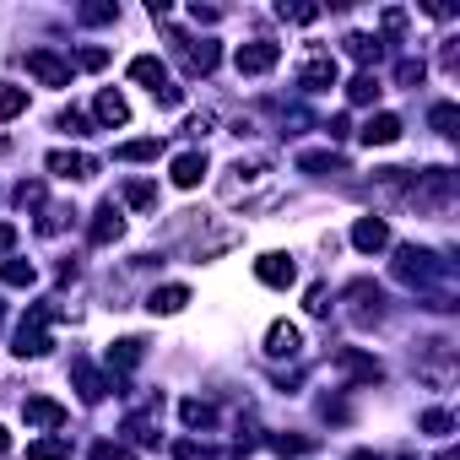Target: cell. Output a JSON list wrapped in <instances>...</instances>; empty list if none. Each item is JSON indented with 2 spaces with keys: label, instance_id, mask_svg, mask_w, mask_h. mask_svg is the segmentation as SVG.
<instances>
[{
  "label": "cell",
  "instance_id": "cell-28",
  "mask_svg": "<svg viewBox=\"0 0 460 460\" xmlns=\"http://www.w3.org/2000/svg\"><path fill=\"white\" fill-rule=\"evenodd\" d=\"M298 168H304V173H320V179H325V173H341V157L320 146V152H298Z\"/></svg>",
  "mask_w": 460,
  "mask_h": 460
},
{
  "label": "cell",
  "instance_id": "cell-1",
  "mask_svg": "<svg viewBox=\"0 0 460 460\" xmlns=\"http://www.w3.org/2000/svg\"><path fill=\"white\" fill-rule=\"evenodd\" d=\"M390 271H395V282H406V288H433V282H449V277H455L449 261H438L433 250H417V244H401Z\"/></svg>",
  "mask_w": 460,
  "mask_h": 460
},
{
  "label": "cell",
  "instance_id": "cell-29",
  "mask_svg": "<svg viewBox=\"0 0 460 460\" xmlns=\"http://www.w3.org/2000/svg\"><path fill=\"white\" fill-rule=\"evenodd\" d=\"M0 282L6 288H33L39 271H33V261H0Z\"/></svg>",
  "mask_w": 460,
  "mask_h": 460
},
{
  "label": "cell",
  "instance_id": "cell-33",
  "mask_svg": "<svg viewBox=\"0 0 460 460\" xmlns=\"http://www.w3.org/2000/svg\"><path fill=\"white\" fill-rule=\"evenodd\" d=\"M28 460H71V438H39L28 444Z\"/></svg>",
  "mask_w": 460,
  "mask_h": 460
},
{
  "label": "cell",
  "instance_id": "cell-42",
  "mask_svg": "<svg viewBox=\"0 0 460 460\" xmlns=\"http://www.w3.org/2000/svg\"><path fill=\"white\" fill-rule=\"evenodd\" d=\"M277 17H288V22H314V17H320V6H288V0H282Z\"/></svg>",
  "mask_w": 460,
  "mask_h": 460
},
{
  "label": "cell",
  "instance_id": "cell-6",
  "mask_svg": "<svg viewBox=\"0 0 460 460\" xmlns=\"http://www.w3.org/2000/svg\"><path fill=\"white\" fill-rule=\"evenodd\" d=\"M282 60V44H271V39H255V44H239V55H234V66H239V76H266L271 66Z\"/></svg>",
  "mask_w": 460,
  "mask_h": 460
},
{
  "label": "cell",
  "instance_id": "cell-37",
  "mask_svg": "<svg viewBox=\"0 0 460 460\" xmlns=\"http://www.w3.org/2000/svg\"><path fill=\"white\" fill-rule=\"evenodd\" d=\"M173 460H217V449L200 444V438H179V444H173Z\"/></svg>",
  "mask_w": 460,
  "mask_h": 460
},
{
  "label": "cell",
  "instance_id": "cell-21",
  "mask_svg": "<svg viewBox=\"0 0 460 460\" xmlns=\"http://www.w3.org/2000/svg\"><path fill=\"white\" fill-rule=\"evenodd\" d=\"M358 136H363V146H390V141H401V119L395 114H374Z\"/></svg>",
  "mask_w": 460,
  "mask_h": 460
},
{
  "label": "cell",
  "instance_id": "cell-43",
  "mask_svg": "<svg viewBox=\"0 0 460 460\" xmlns=\"http://www.w3.org/2000/svg\"><path fill=\"white\" fill-rule=\"evenodd\" d=\"M93 460H136V449H125V444H93Z\"/></svg>",
  "mask_w": 460,
  "mask_h": 460
},
{
  "label": "cell",
  "instance_id": "cell-50",
  "mask_svg": "<svg viewBox=\"0 0 460 460\" xmlns=\"http://www.w3.org/2000/svg\"><path fill=\"white\" fill-rule=\"evenodd\" d=\"M438 460H460V449H444V455H438Z\"/></svg>",
  "mask_w": 460,
  "mask_h": 460
},
{
  "label": "cell",
  "instance_id": "cell-25",
  "mask_svg": "<svg viewBox=\"0 0 460 460\" xmlns=\"http://www.w3.org/2000/svg\"><path fill=\"white\" fill-rule=\"evenodd\" d=\"M157 152H163V141H157V136H141V141H125V146H114V157H119V163H152Z\"/></svg>",
  "mask_w": 460,
  "mask_h": 460
},
{
  "label": "cell",
  "instance_id": "cell-32",
  "mask_svg": "<svg viewBox=\"0 0 460 460\" xmlns=\"http://www.w3.org/2000/svg\"><path fill=\"white\" fill-rule=\"evenodd\" d=\"M125 206H136V211H152V206H157V184H146V179H130V184H125Z\"/></svg>",
  "mask_w": 460,
  "mask_h": 460
},
{
  "label": "cell",
  "instance_id": "cell-18",
  "mask_svg": "<svg viewBox=\"0 0 460 460\" xmlns=\"http://www.w3.org/2000/svg\"><path fill=\"white\" fill-rule=\"evenodd\" d=\"M184 44V66L195 71V76H211L217 71V60H222V49L211 44V39H200V44H190V39H179Z\"/></svg>",
  "mask_w": 460,
  "mask_h": 460
},
{
  "label": "cell",
  "instance_id": "cell-8",
  "mask_svg": "<svg viewBox=\"0 0 460 460\" xmlns=\"http://www.w3.org/2000/svg\"><path fill=\"white\" fill-rule=\"evenodd\" d=\"M28 71L44 87H71V60H60L55 49H28Z\"/></svg>",
  "mask_w": 460,
  "mask_h": 460
},
{
  "label": "cell",
  "instance_id": "cell-7",
  "mask_svg": "<svg viewBox=\"0 0 460 460\" xmlns=\"http://www.w3.org/2000/svg\"><path fill=\"white\" fill-rule=\"evenodd\" d=\"M347 304H352V320L358 325H379L385 320V293L374 282H352L347 288Z\"/></svg>",
  "mask_w": 460,
  "mask_h": 460
},
{
  "label": "cell",
  "instance_id": "cell-23",
  "mask_svg": "<svg viewBox=\"0 0 460 460\" xmlns=\"http://www.w3.org/2000/svg\"><path fill=\"white\" fill-rule=\"evenodd\" d=\"M184 304H190V288H179V282L152 288V298H146V309H152V314H179Z\"/></svg>",
  "mask_w": 460,
  "mask_h": 460
},
{
  "label": "cell",
  "instance_id": "cell-38",
  "mask_svg": "<svg viewBox=\"0 0 460 460\" xmlns=\"http://www.w3.org/2000/svg\"><path fill=\"white\" fill-rule=\"evenodd\" d=\"M422 76H428L422 60H401V66H395V82H401V87H422Z\"/></svg>",
  "mask_w": 460,
  "mask_h": 460
},
{
  "label": "cell",
  "instance_id": "cell-12",
  "mask_svg": "<svg viewBox=\"0 0 460 460\" xmlns=\"http://www.w3.org/2000/svg\"><path fill=\"white\" fill-rule=\"evenodd\" d=\"M385 244H390V222H385V217H358V222H352V250L379 255Z\"/></svg>",
  "mask_w": 460,
  "mask_h": 460
},
{
  "label": "cell",
  "instance_id": "cell-39",
  "mask_svg": "<svg viewBox=\"0 0 460 460\" xmlns=\"http://www.w3.org/2000/svg\"><path fill=\"white\" fill-rule=\"evenodd\" d=\"M60 130H66V136H93V119L76 114V109H66V114H60Z\"/></svg>",
  "mask_w": 460,
  "mask_h": 460
},
{
  "label": "cell",
  "instance_id": "cell-44",
  "mask_svg": "<svg viewBox=\"0 0 460 460\" xmlns=\"http://www.w3.org/2000/svg\"><path fill=\"white\" fill-rule=\"evenodd\" d=\"M76 66H82V71H103V66H109V49H82Z\"/></svg>",
  "mask_w": 460,
  "mask_h": 460
},
{
  "label": "cell",
  "instance_id": "cell-47",
  "mask_svg": "<svg viewBox=\"0 0 460 460\" xmlns=\"http://www.w3.org/2000/svg\"><path fill=\"white\" fill-rule=\"evenodd\" d=\"M401 28H406V12L390 6V12H385V33H401Z\"/></svg>",
  "mask_w": 460,
  "mask_h": 460
},
{
  "label": "cell",
  "instance_id": "cell-13",
  "mask_svg": "<svg viewBox=\"0 0 460 460\" xmlns=\"http://www.w3.org/2000/svg\"><path fill=\"white\" fill-rule=\"evenodd\" d=\"M255 277H261L266 288H277V293H288V288L298 282V266H293L288 255H277V250H271V255H261V261H255Z\"/></svg>",
  "mask_w": 460,
  "mask_h": 460
},
{
  "label": "cell",
  "instance_id": "cell-46",
  "mask_svg": "<svg viewBox=\"0 0 460 460\" xmlns=\"http://www.w3.org/2000/svg\"><path fill=\"white\" fill-rule=\"evenodd\" d=\"M17 250V222H0V255Z\"/></svg>",
  "mask_w": 460,
  "mask_h": 460
},
{
  "label": "cell",
  "instance_id": "cell-22",
  "mask_svg": "<svg viewBox=\"0 0 460 460\" xmlns=\"http://www.w3.org/2000/svg\"><path fill=\"white\" fill-rule=\"evenodd\" d=\"M141 352H146V341H141V336H125V341H114V347H109L114 385H119V374H125V368H136V363H141Z\"/></svg>",
  "mask_w": 460,
  "mask_h": 460
},
{
  "label": "cell",
  "instance_id": "cell-51",
  "mask_svg": "<svg viewBox=\"0 0 460 460\" xmlns=\"http://www.w3.org/2000/svg\"><path fill=\"white\" fill-rule=\"evenodd\" d=\"M401 460H411V455H401Z\"/></svg>",
  "mask_w": 460,
  "mask_h": 460
},
{
  "label": "cell",
  "instance_id": "cell-31",
  "mask_svg": "<svg viewBox=\"0 0 460 460\" xmlns=\"http://www.w3.org/2000/svg\"><path fill=\"white\" fill-rule=\"evenodd\" d=\"M347 55H352L358 66H368V60H379V55H385V44H379V39H368V33H352V39H347Z\"/></svg>",
  "mask_w": 460,
  "mask_h": 460
},
{
  "label": "cell",
  "instance_id": "cell-10",
  "mask_svg": "<svg viewBox=\"0 0 460 460\" xmlns=\"http://www.w3.org/2000/svg\"><path fill=\"white\" fill-rule=\"evenodd\" d=\"M22 417H28V428H44V433H55V428H66V406L60 401H49V395H28L22 401Z\"/></svg>",
  "mask_w": 460,
  "mask_h": 460
},
{
  "label": "cell",
  "instance_id": "cell-14",
  "mask_svg": "<svg viewBox=\"0 0 460 460\" xmlns=\"http://www.w3.org/2000/svg\"><path fill=\"white\" fill-rule=\"evenodd\" d=\"M71 379H76V390H82V401H87V406H98V401L114 390V379H103L87 358H71Z\"/></svg>",
  "mask_w": 460,
  "mask_h": 460
},
{
  "label": "cell",
  "instance_id": "cell-36",
  "mask_svg": "<svg viewBox=\"0 0 460 460\" xmlns=\"http://www.w3.org/2000/svg\"><path fill=\"white\" fill-rule=\"evenodd\" d=\"M417 428H422V433H433V438H444V433H449V428H455V417H449V411H438V406H433V411H422V417H417Z\"/></svg>",
  "mask_w": 460,
  "mask_h": 460
},
{
  "label": "cell",
  "instance_id": "cell-15",
  "mask_svg": "<svg viewBox=\"0 0 460 460\" xmlns=\"http://www.w3.org/2000/svg\"><path fill=\"white\" fill-rule=\"evenodd\" d=\"M227 173H234V179L222 184V195H227V200H239V190H250V184H261V179H266V157H250V163L239 157Z\"/></svg>",
  "mask_w": 460,
  "mask_h": 460
},
{
  "label": "cell",
  "instance_id": "cell-5",
  "mask_svg": "<svg viewBox=\"0 0 460 460\" xmlns=\"http://www.w3.org/2000/svg\"><path fill=\"white\" fill-rule=\"evenodd\" d=\"M331 368H336L347 385H379V379H385L379 358H368V352H358V347H336V352H331Z\"/></svg>",
  "mask_w": 460,
  "mask_h": 460
},
{
  "label": "cell",
  "instance_id": "cell-11",
  "mask_svg": "<svg viewBox=\"0 0 460 460\" xmlns=\"http://www.w3.org/2000/svg\"><path fill=\"white\" fill-rule=\"evenodd\" d=\"M119 234H125V217H119V206H114V200H103V206L93 211V222H87V239L103 250V244H114Z\"/></svg>",
  "mask_w": 460,
  "mask_h": 460
},
{
  "label": "cell",
  "instance_id": "cell-9",
  "mask_svg": "<svg viewBox=\"0 0 460 460\" xmlns=\"http://www.w3.org/2000/svg\"><path fill=\"white\" fill-rule=\"evenodd\" d=\"M336 76H341V66H336L331 55H309L304 71H298V87H304V93H331Z\"/></svg>",
  "mask_w": 460,
  "mask_h": 460
},
{
  "label": "cell",
  "instance_id": "cell-34",
  "mask_svg": "<svg viewBox=\"0 0 460 460\" xmlns=\"http://www.w3.org/2000/svg\"><path fill=\"white\" fill-rule=\"evenodd\" d=\"M76 17H82L87 28H103V22H114V17H119V6H114V0H93V6H82Z\"/></svg>",
  "mask_w": 460,
  "mask_h": 460
},
{
  "label": "cell",
  "instance_id": "cell-16",
  "mask_svg": "<svg viewBox=\"0 0 460 460\" xmlns=\"http://www.w3.org/2000/svg\"><path fill=\"white\" fill-rule=\"evenodd\" d=\"M49 173H60V179H93L98 163L87 152H49Z\"/></svg>",
  "mask_w": 460,
  "mask_h": 460
},
{
  "label": "cell",
  "instance_id": "cell-20",
  "mask_svg": "<svg viewBox=\"0 0 460 460\" xmlns=\"http://www.w3.org/2000/svg\"><path fill=\"white\" fill-rule=\"evenodd\" d=\"M93 114H98V125H109V130H114V125H125V119H130V103H125L114 87H103V93H98V103H93Z\"/></svg>",
  "mask_w": 460,
  "mask_h": 460
},
{
  "label": "cell",
  "instance_id": "cell-26",
  "mask_svg": "<svg viewBox=\"0 0 460 460\" xmlns=\"http://www.w3.org/2000/svg\"><path fill=\"white\" fill-rule=\"evenodd\" d=\"M179 417H184V428H211V422H217L211 401H200V395H184V401H179Z\"/></svg>",
  "mask_w": 460,
  "mask_h": 460
},
{
  "label": "cell",
  "instance_id": "cell-48",
  "mask_svg": "<svg viewBox=\"0 0 460 460\" xmlns=\"http://www.w3.org/2000/svg\"><path fill=\"white\" fill-rule=\"evenodd\" d=\"M6 455H12V433H6V428H0V460H6Z\"/></svg>",
  "mask_w": 460,
  "mask_h": 460
},
{
  "label": "cell",
  "instance_id": "cell-4",
  "mask_svg": "<svg viewBox=\"0 0 460 460\" xmlns=\"http://www.w3.org/2000/svg\"><path fill=\"white\" fill-rule=\"evenodd\" d=\"M130 82L152 87V98H157L163 109H179V103H184V93L168 82V66H163L157 55H136V60H130Z\"/></svg>",
  "mask_w": 460,
  "mask_h": 460
},
{
  "label": "cell",
  "instance_id": "cell-41",
  "mask_svg": "<svg viewBox=\"0 0 460 460\" xmlns=\"http://www.w3.org/2000/svg\"><path fill=\"white\" fill-rule=\"evenodd\" d=\"M66 217H76V211H66V206H49V211H44V222H39V234H60V227H66Z\"/></svg>",
  "mask_w": 460,
  "mask_h": 460
},
{
  "label": "cell",
  "instance_id": "cell-49",
  "mask_svg": "<svg viewBox=\"0 0 460 460\" xmlns=\"http://www.w3.org/2000/svg\"><path fill=\"white\" fill-rule=\"evenodd\" d=\"M352 460H385V455H374V449H352Z\"/></svg>",
  "mask_w": 460,
  "mask_h": 460
},
{
  "label": "cell",
  "instance_id": "cell-3",
  "mask_svg": "<svg viewBox=\"0 0 460 460\" xmlns=\"http://www.w3.org/2000/svg\"><path fill=\"white\" fill-rule=\"evenodd\" d=\"M406 200H411L417 211H449V200H455V173H449V168H422V173L411 179Z\"/></svg>",
  "mask_w": 460,
  "mask_h": 460
},
{
  "label": "cell",
  "instance_id": "cell-17",
  "mask_svg": "<svg viewBox=\"0 0 460 460\" xmlns=\"http://www.w3.org/2000/svg\"><path fill=\"white\" fill-rule=\"evenodd\" d=\"M298 347H304V336H298L293 320H277V325L266 331V352H271V358H298Z\"/></svg>",
  "mask_w": 460,
  "mask_h": 460
},
{
  "label": "cell",
  "instance_id": "cell-40",
  "mask_svg": "<svg viewBox=\"0 0 460 460\" xmlns=\"http://www.w3.org/2000/svg\"><path fill=\"white\" fill-rule=\"evenodd\" d=\"M17 206H44V184L39 179H22L17 184Z\"/></svg>",
  "mask_w": 460,
  "mask_h": 460
},
{
  "label": "cell",
  "instance_id": "cell-45",
  "mask_svg": "<svg viewBox=\"0 0 460 460\" xmlns=\"http://www.w3.org/2000/svg\"><path fill=\"white\" fill-rule=\"evenodd\" d=\"M309 314H331V293L325 288H309Z\"/></svg>",
  "mask_w": 460,
  "mask_h": 460
},
{
  "label": "cell",
  "instance_id": "cell-2",
  "mask_svg": "<svg viewBox=\"0 0 460 460\" xmlns=\"http://www.w3.org/2000/svg\"><path fill=\"white\" fill-rule=\"evenodd\" d=\"M60 320V309L55 304H33L28 314H22V325H17V358H44L49 347H55V336H49V325Z\"/></svg>",
  "mask_w": 460,
  "mask_h": 460
},
{
  "label": "cell",
  "instance_id": "cell-35",
  "mask_svg": "<svg viewBox=\"0 0 460 460\" xmlns=\"http://www.w3.org/2000/svg\"><path fill=\"white\" fill-rule=\"evenodd\" d=\"M455 119H460L455 103H433V114H428V125H433L438 136H455Z\"/></svg>",
  "mask_w": 460,
  "mask_h": 460
},
{
  "label": "cell",
  "instance_id": "cell-24",
  "mask_svg": "<svg viewBox=\"0 0 460 460\" xmlns=\"http://www.w3.org/2000/svg\"><path fill=\"white\" fill-rule=\"evenodd\" d=\"M271 449H277L282 460H293V455H314L320 438H309V433H271Z\"/></svg>",
  "mask_w": 460,
  "mask_h": 460
},
{
  "label": "cell",
  "instance_id": "cell-19",
  "mask_svg": "<svg viewBox=\"0 0 460 460\" xmlns=\"http://www.w3.org/2000/svg\"><path fill=\"white\" fill-rule=\"evenodd\" d=\"M206 168H211L206 152H179V157H173V184H179V190H195V184L206 179Z\"/></svg>",
  "mask_w": 460,
  "mask_h": 460
},
{
  "label": "cell",
  "instance_id": "cell-30",
  "mask_svg": "<svg viewBox=\"0 0 460 460\" xmlns=\"http://www.w3.org/2000/svg\"><path fill=\"white\" fill-rule=\"evenodd\" d=\"M28 109V87H12V82H0V119H17Z\"/></svg>",
  "mask_w": 460,
  "mask_h": 460
},
{
  "label": "cell",
  "instance_id": "cell-27",
  "mask_svg": "<svg viewBox=\"0 0 460 460\" xmlns=\"http://www.w3.org/2000/svg\"><path fill=\"white\" fill-rule=\"evenodd\" d=\"M379 93H385V87H379L374 71H358V76L347 82V98H352V103H379Z\"/></svg>",
  "mask_w": 460,
  "mask_h": 460
}]
</instances>
